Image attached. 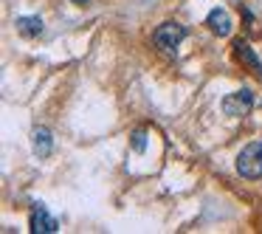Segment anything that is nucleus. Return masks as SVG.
<instances>
[{
    "instance_id": "f257e3e1",
    "label": "nucleus",
    "mask_w": 262,
    "mask_h": 234,
    "mask_svg": "<svg viewBox=\"0 0 262 234\" xmlns=\"http://www.w3.org/2000/svg\"><path fill=\"white\" fill-rule=\"evenodd\" d=\"M237 172L248 181L262 178V141H251L248 147H243V153L237 155Z\"/></svg>"
},
{
    "instance_id": "f03ea898",
    "label": "nucleus",
    "mask_w": 262,
    "mask_h": 234,
    "mask_svg": "<svg viewBox=\"0 0 262 234\" xmlns=\"http://www.w3.org/2000/svg\"><path fill=\"white\" fill-rule=\"evenodd\" d=\"M183 40H186V26L181 23H161L152 34V42L161 51H175Z\"/></svg>"
},
{
    "instance_id": "7ed1b4c3",
    "label": "nucleus",
    "mask_w": 262,
    "mask_h": 234,
    "mask_svg": "<svg viewBox=\"0 0 262 234\" xmlns=\"http://www.w3.org/2000/svg\"><path fill=\"white\" fill-rule=\"evenodd\" d=\"M223 113L231 116V119H239V116H248L251 108H254V93L248 91V88H243V91H234L228 93L226 99H223Z\"/></svg>"
},
{
    "instance_id": "20e7f679",
    "label": "nucleus",
    "mask_w": 262,
    "mask_h": 234,
    "mask_svg": "<svg viewBox=\"0 0 262 234\" xmlns=\"http://www.w3.org/2000/svg\"><path fill=\"white\" fill-rule=\"evenodd\" d=\"M31 231H37V234H54V231H59V223H57V217L54 215H48V209H46V203H34V209H31Z\"/></svg>"
},
{
    "instance_id": "39448f33",
    "label": "nucleus",
    "mask_w": 262,
    "mask_h": 234,
    "mask_svg": "<svg viewBox=\"0 0 262 234\" xmlns=\"http://www.w3.org/2000/svg\"><path fill=\"white\" fill-rule=\"evenodd\" d=\"M206 26L211 29V34H217V37H228L231 34V14L226 12V9H211L209 12V17H206Z\"/></svg>"
},
{
    "instance_id": "423d86ee",
    "label": "nucleus",
    "mask_w": 262,
    "mask_h": 234,
    "mask_svg": "<svg viewBox=\"0 0 262 234\" xmlns=\"http://www.w3.org/2000/svg\"><path fill=\"white\" fill-rule=\"evenodd\" d=\"M31 147H34L37 158H48V155H51V150H54L51 130H48V127H37L34 136H31Z\"/></svg>"
},
{
    "instance_id": "0eeeda50",
    "label": "nucleus",
    "mask_w": 262,
    "mask_h": 234,
    "mask_svg": "<svg viewBox=\"0 0 262 234\" xmlns=\"http://www.w3.org/2000/svg\"><path fill=\"white\" fill-rule=\"evenodd\" d=\"M234 54H237V59H239V62H245V65H248V68L256 74V76H262V62L256 59V54L251 51V46H248V42L237 40V42H234Z\"/></svg>"
},
{
    "instance_id": "6e6552de",
    "label": "nucleus",
    "mask_w": 262,
    "mask_h": 234,
    "mask_svg": "<svg viewBox=\"0 0 262 234\" xmlns=\"http://www.w3.org/2000/svg\"><path fill=\"white\" fill-rule=\"evenodd\" d=\"M17 34L20 37H29V40H34V37L42 34V20L40 17H31V14H26V17H17Z\"/></svg>"
},
{
    "instance_id": "1a4fd4ad",
    "label": "nucleus",
    "mask_w": 262,
    "mask_h": 234,
    "mask_svg": "<svg viewBox=\"0 0 262 234\" xmlns=\"http://www.w3.org/2000/svg\"><path fill=\"white\" fill-rule=\"evenodd\" d=\"M133 150H136V153H144V150H147V130L138 127V130L133 133Z\"/></svg>"
},
{
    "instance_id": "9d476101",
    "label": "nucleus",
    "mask_w": 262,
    "mask_h": 234,
    "mask_svg": "<svg viewBox=\"0 0 262 234\" xmlns=\"http://www.w3.org/2000/svg\"><path fill=\"white\" fill-rule=\"evenodd\" d=\"M74 3H88V0H74Z\"/></svg>"
}]
</instances>
